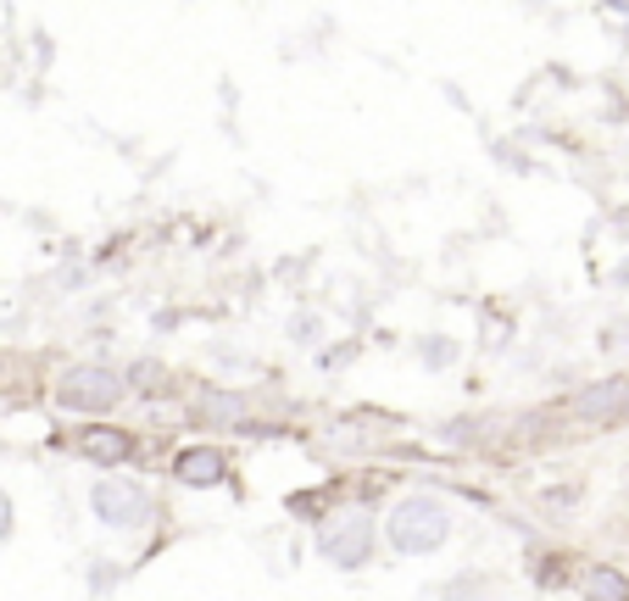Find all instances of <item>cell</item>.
Listing matches in <instances>:
<instances>
[{
    "instance_id": "ba28073f",
    "label": "cell",
    "mask_w": 629,
    "mask_h": 601,
    "mask_svg": "<svg viewBox=\"0 0 629 601\" xmlns=\"http://www.w3.org/2000/svg\"><path fill=\"white\" fill-rule=\"evenodd\" d=\"M196 418L201 423H240L245 418V396H234V390H201L196 396Z\"/></svg>"
},
{
    "instance_id": "5b68a950",
    "label": "cell",
    "mask_w": 629,
    "mask_h": 601,
    "mask_svg": "<svg viewBox=\"0 0 629 601\" xmlns=\"http://www.w3.org/2000/svg\"><path fill=\"white\" fill-rule=\"evenodd\" d=\"M574 412H580L585 423H613V418H624V412H629V379H602V385L580 390V396H574Z\"/></svg>"
},
{
    "instance_id": "52a82bcc",
    "label": "cell",
    "mask_w": 629,
    "mask_h": 601,
    "mask_svg": "<svg viewBox=\"0 0 629 601\" xmlns=\"http://www.w3.org/2000/svg\"><path fill=\"white\" fill-rule=\"evenodd\" d=\"M173 474L185 485H218L223 479V452L218 446H190V452L173 457Z\"/></svg>"
},
{
    "instance_id": "277c9868",
    "label": "cell",
    "mask_w": 629,
    "mask_h": 601,
    "mask_svg": "<svg viewBox=\"0 0 629 601\" xmlns=\"http://www.w3.org/2000/svg\"><path fill=\"white\" fill-rule=\"evenodd\" d=\"M318 552L334 568H363L374 557V519H368V512H345L340 524H329L318 535Z\"/></svg>"
},
{
    "instance_id": "3957f363",
    "label": "cell",
    "mask_w": 629,
    "mask_h": 601,
    "mask_svg": "<svg viewBox=\"0 0 629 601\" xmlns=\"http://www.w3.org/2000/svg\"><path fill=\"white\" fill-rule=\"evenodd\" d=\"M56 401H62V407H73V412H107V407H118V401H123V374H118V368H107V363H78V368H67V374H62Z\"/></svg>"
},
{
    "instance_id": "30bf717a",
    "label": "cell",
    "mask_w": 629,
    "mask_h": 601,
    "mask_svg": "<svg viewBox=\"0 0 629 601\" xmlns=\"http://www.w3.org/2000/svg\"><path fill=\"white\" fill-rule=\"evenodd\" d=\"M418 357H423L429 368H452V363H457V346H452V340H440V334H429L423 346H418Z\"/></svg>"
},
{
    "instance_id": "8992f818",
    "label": "cell",
    "mask_w": 629,
    "mask_h": 601,
    "mask_svg": "<svg viewBox=\"0 0 629 601\" xmlns=\"http://www.w3.org/2000/svg\"><path fill=\"white\" fill-rule=\"evenodd\" d=\"M78 446H84L89 463H101V468H118V463L134 457V435H129V429H84Z\"/></svg>"
},
{
    "instance_id": "9c48e42d",
    "label": "cell",
    "mask_w": 629,
    "mask_h": 601,
    "mask_svg": "<svg viewBox=\"0 0 629 601\" xmlns=\"http://www.w3.org/2000/svg\"><path fill=\"white\" fill-rule=\"evenodd\" d=\"M585 601H629V579H624L618 568L596 563V568L585 574Z\"/></svg>"
},
{
    "instance_id": "4fadbf2b",
    "label": "cell",
    "mask_w": 629,
    "mask_h": 601,
    "mask_svg": "<svg viewBox=\"0 0 629 601\" xmlns=\"http://www.w3.org/2000/svg\"><path fill=\"white\" fill-rule=\"evenodd\" d=\"M7 535H12V496L0 490V541H7Z\"/></svg>"
},
{
    "instance_id": "8fae6325",
    "label": "cell",
    "mask_w": 629,
    "mask_h": 601,
    "mask_svg": "<svg viewBox=\"0 0 629 601\" xmlns=\"http://www.w3.org/2000/svg\"><path fill=\"white\" fill-rule=\"evenodd\" d=\"M290 334L301 340V346H318V340H323V323H318L312 312H296V318H290Z\"/></svg>"
},
{
    "instance_id": "7a4b0ae2",
    "label": "cell",
    "mask_w": 629,
    "mask_h": 601,
    "mask_svg": "<svg viewBox=\"0 0 629 601\" xmlns=\"http://www.w3.org/2000/svg\"><path fill=\"white\" fill-rule=\"evenodd\" d=\"M89 507H96V519L107 530H145L156 519V501L145 485L134 479H101L96 490H89Z\"/></svg>"
},
{
    "instance_id": "7c38bea8",
    "label": "cell",
    "mask_w": 629,
    "mask_h": 601,
    "mask_svg": "<svg viewBox=\"0 0 629 601\" xmlns=\"http://www.w3.org/2000/svg\"><path fill=\"white\" fill-rule=\"evenodd\" d=\"M129 379H134L140 390H162V385H156V379H162V368H156V363H140V368H129Z\"/></svg>"
},
{
    "instance_id": "5bb4252c",
    "label": "cell",
    "mask_w": 629,
    "mask_h": 601,
    "mask_svg": "<svg viewBox=\"0 0 629 601\" xmlns=\"http://www.w3.org/2000/svg\"><path fill=\"white\" fill-rule=\"evenodd\" d=\"M613 290H629V263H618V268H613Z\"/></svg>"
},
{
    "instance_id": "6da1fadb",
    "label": "cell",
    "mask_w": 629,
    "mask_h": 601,
    "mask_svg": "<svg viewBox=\"0 0 629 601\" xmlns=\"http://www.w3.org/2000/svg\"><path fill=\"white\" fill-rule=\"evenodd\" d=\"M385 530H390V546L401 557H429V552H440L452 541V512H445V501H434V496H401L390 507Z\"/></svg>"
}]
</instances>
